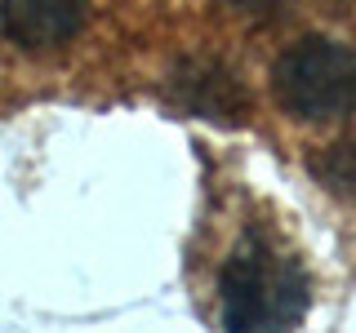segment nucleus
Here are the masks:
<instances>
[{"mask_svg": "<svg viewBox=\"0 0 356 333\" xmlns=\"http://www.w3.org/2000/svg\"><path fill=\"white\" fill-rule=\"evenodd\" d=\"M222 329L259 333V329H294L312 302V284L294 258L272 249L259 231H250L218 275Z\"/></svg>", "mask_w": 356, "mask_h": 333, "instance_id": "f257e3e1", "label": "nucleus"}, {"mask_svg": "<svg viewBox=\"0 0 356 333\" xmlns=\"http://www.w3.org/2000/svg\"><path fill=\"white\" fill-rule=\"evenodd\" d=\"M272 89L298 120H334L356 107V53L339 40L307 36L276 58Z\"/></svg>", "mask_w": 356, "mask_h": 333, "instance_id": "f03ea898", "label": "nucleus"}, {"mask_svg": "<svg viewBox=\"0 0 356 333\" xmlns=\"http://www.w3.org/2000/svg\"><path fill=\"white\" fill-rule=\"evenodd\" d=\"M170 103L196 120H214V125H236L250 111V94H245L241 76L218 58H183L170 71Z\"/></svg>", "mask_w": 356, "mask_h": 333, "instance_id": "7ed1b4c3", "label": "nucleus"}, {"mask_svg": "<svg viewBox=\"0 0 356 333\" xmlns=\"http://www.w3.org/2000/svg\"><path fill=\"white\" fill-rule=\"evenodd\" d=\"M89 0H0V27L27 53L63 49L81 36Z\"/></svg>", "mask_w": 356, "mask_h": 333, "instance_id": "20e7f679", "label": "nucleus"}, {"mask_svg": "<svg viewBox=\"0 0 356 333\" xmlns=\"http://www.w3.org/2000/svg\"><path fill=\"white\" fill-rule=\"evenodd\" d=\"M312 169L330 191H356V147H330Z\"/></svg>", "mask_w": 356, "mask_h": 333, "instance_id": "39448f33", "label": "nucleus"}, {"mask_svg": "<svg viewBox=\"0 0 356 333\" xmlns=\"http://www.w3.org/2000/svg\"><path fill=\"white\" fill-rule=\"evenodd\" d=\"M227 14H236L245 22H272V18H281L294 0H218Z\"/></svg>", "mask_w": 356, "mask_h": 333, "instance_id": "423d86ee", "label": "nucleus"}]
</instances>
